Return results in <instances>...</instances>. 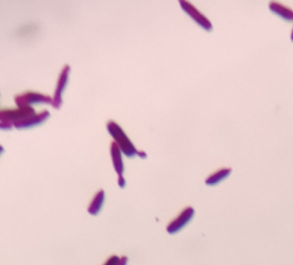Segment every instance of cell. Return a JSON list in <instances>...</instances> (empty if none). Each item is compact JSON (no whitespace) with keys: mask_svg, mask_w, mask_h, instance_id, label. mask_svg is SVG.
<instances>
[{"mask_svg":"<svg viewBox=\"0 0 293 265\" xmlns=\"http://www.w3.org/2000/svg\"><path fill=\"white\" fill-rule=\"evenodd\" d=\"M50 116L48 110L36 113L31 106H18V108L2 109L0 114L1 130H11L15 126L18 130L38 126Z\"/></svg>","mask_w":293,"mask_h":265,"instance_id":"6da1fadb","label":"cell"},{"mask_svg":"<svg viewBox=\"0 0 293 265\" xmlns=\"http://www.w3.org/2000/svg\"><path fill=\"white\" fill-rule=\"evenodd\" d=\"M107 130L110 134L113 136V138L117 143L122 152L127 156L130 158V157L138 155L139 151H137L133 142L129 140L127 134L117 123L113 120H109L107 123Z\"/></svg>","mask_w":293,"mask_h":265,"instance_id":"7a4b0ae2","label":"cell"},{"mask_svg":"<svg viewBox=\"0 0 293 265\" xmlns=\"http://www.w3.org/2000/svg\"><path fill=\"white\" fill-rule=\"evenodd\" d=\"M194 216V208L191 206H188L167 226V232L169 234H177L193 220Z\"/></svg>","mask_w":293,"mask_h":265,"instance_id":"3957f363","label":"cell"},{"mask_svg":"<svg viewBox=\"0 0 293 265\" xmlns=\"http://www.w3.org/2000/svg\"><path fill=\"white\" fill-rule=\"evenodd\" d=\"M179 4L182 9L186 11V14H189V16H191L200 26L204 28L207 32H211L213 30V25L210 20L205 16L204 14H202V12H200L191 2H188L186 0H179Z\"/></svg>","mask_w":293,"mask_h":265,"instance_id":"277c9868","label":"cell"},{"mask_svg":"<svg viewBox=\"0 0 293 265\" xmlns=\"http://www.w3.org/2000/svg\"><path fill=\"white\" fill-rule=\"evenodd\" d=\"M52 98L50 96L32 91L15 96V102L18 106H30L33 104H52Z\"/></svg>","mask_w":293,"mask_h":265,"instance_id":"5b68a950","label":"cell"},{"mask_svg":"<svg viewBox=\"0 0 293 265\" xmlns=\"http://www.w3.org/2000/svg\"><path fill=\"white\" fill-rule=\"evenodd\" d=\"M69 66L65 65L61 70L59 78L57 80V86L54 92V99H53L52 106L54 108L58 109L62 104V92L65 88L66 84L68 82V76L70 72Z\"/></svg>","mask_w":293,"mask_h":265,"instance_id":"8992f818","label":"cell"},{"mask_svg":"<svg viewBox=\"0 0 293 265\" xmlns=\"http://www.w3.org/2000/svg\"><path fill=\"white\" fill-rule=\"evenodd\" d=\"M110 152H111L112 160H113V166L115 170L118 174L119 186L122 188L125 187L126 182L123 176V164L122 160L120 148L116 142H112L111 147H110Z\"/></svg>","mask_w":293,"mask_h":265,"instance_id":"52a82bcc","label":"cell"},{"mask_svg":"<svg viewBox=\"0 0 293 265\" xmlns=\"http://www.w3.org/2000/svg\"><path fill=\"white\" fill-rule=\"evenodd\" d=\"M269 9L284 20L293 22V10L288 6L278 1H271L269 2Z\"/></svg>","mask_w":293,"mask_h":265,"instance_id":"ba28073f","label":"cell"},{"mask_svg":"<svg viewBox=\"0 0 293 265\" xmlns=\"http://www.w3.org/2000/svg\"><path fill=\"white\" fill-rule=\"evenodd\" d=\"M232 169L230 168H222L212 173L206 179V184L209 186H215L225 180L231 175Z\"/></svg>","mask_w":293,"mask_h":265,"instance_id":"9c48e42d","label":"cell"},{"mask_svg":"<svg viewBox=\"0 0 293 265\" xmlns=\"http://www.w3.org/2000/svg\"><path fill=\"white\" fill-rule=\"evenodd\" d=\"M105 193L103 190H99L96 193V196H94L93 199L91 202L89 208H88V212L92 216H96L99 214L102 208V204L104 202Z\"/></svg>","mask_w":293,"mask_h":265,"instance_id":"30bf717a","label":"cell"},{"mask_svg":"<svg viewBox=\"0 0 293 265\" xmlns=\"http://www.w3.org/2000/svg\"><path fill=\"white\" fill-rule=\"evenodd\" d=\"M120 260V258L118 256L113 255V256H110V258L105 262V264L103 265H118Z\"/></svg>","mask_w":293,"mask_h":265,"instance_id":"8fae6325","label":"cell"},{"mask_svg":"<svg viewBox=\"0 0 293 265\" xmlns=\"http://www.w3.org/2000/svg\"><path fill=\"white\" fill-rule=\"evenodd\" d=\"M127 256H122L121 258H120V262H119L118 265H127Z\"/></svg>","mask_w":293,"mask_h":265,"instance_id":"7c38bea8","label":"cell"},{"mask_svg":"<svg viewBox=\"0 0 293 265\" xmlns=\"http://www.w3.org/2000/svg\"><path fill=\"white\" fill-rule=\"evenodd\" d=\"M291 40H292V42H293V29H292V32H291Z\"/></svg>","mask_w":293,"mask_h":265,"instance_id":"4fadbf2b","label":"cell"}]
</instances>
